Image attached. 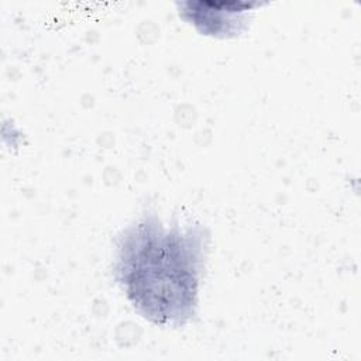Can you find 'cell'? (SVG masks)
Listing matches in <instances>:
<instances>
[{"mask_svg":"<svg viewBox=\"0 0 361 361\" xmlns=\"http://www.w3.org/2000/svg\"><path fill=\"white\" fill-rule=\"evenodd\" d=\"M210 233L202 224L171 227L154 213L117 238L113 275L131 307L161 327H182L199 303Z\"/></svg>","mask_w":361,"mask_h":361,"instance_id":"cell-1","label":"cell"}]
</instances>
